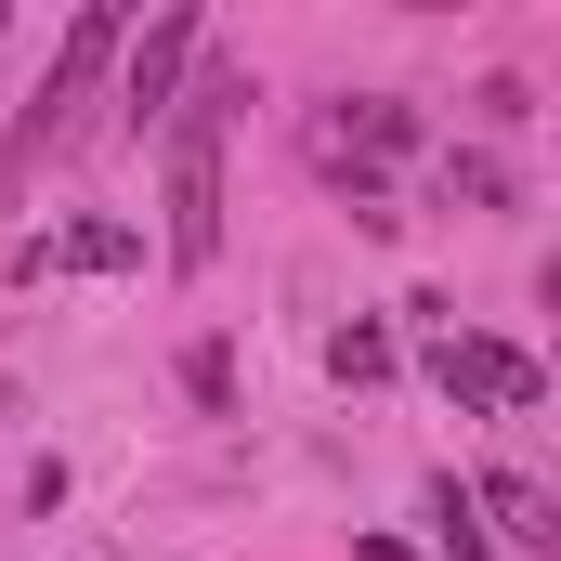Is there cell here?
Masks as SVG:
<instances>
[{
    "label": "cell",
    "mask_w": 561,
    "mask_h": 561,
    "mask_svg": "<svg viewBox=\"0 0 561 561\" xmlns=\"http://www.w3.org/2000/svg\"><path fill=\"white\" fill-rule=\"evenodd\" d=\"M183 66H196V13H157L144 53L118 66V118H131V131H157V118L183 105Z\"/></svg>",
    "instance_id": "4"
},
{
    "label": "cell",
    "mask_w": 561,
    "mask_h": 561,
    "mask_svg": "<svg viewBox=\"0 0 561 561\" xmlns=\"http://www.w3.org/2000/svg\"><path fill=\"white\" fill-rule=\"evenodd\" d=\"M105 66H118V13L92 0V13H66V53L39 66V92H26V118H13V144H0V183H26V157H39V144L66 131V105H79V92H92Z\"/></svg>",
    "instance_id": "2"
},
{
    "label": "cell",
    "mask_w": 561,
    "mask_h": 561,
    "mask_svg": "<svg viewBox=\"0 0 561 561\" xmlns=\"http://www.w3.org/2000/svg\"><path fill=\"white\" fill-rule=\"evenodd\" d=\"M327 366H340L353 392H366V379H392V327H340V340H327Z\"/></svg>",
    "instance_id": "10"
},
{
    "label": "cell",
    "mask_w": 561,
    "mask_h": 561,
    "mask_svg": "<svg viewBox=\"0 0 561 561\" xmlns=\"http://www.w3.org/2000/svg\"><path fill=\"white\" fill-rule=\"evenodd\" d=\"M470 510H496V536H483L496 561H549V549H561V523H549V483H523V470L470 483Z\"/></svg>",
    "instance_id": "5"
},
{
    "label": "cell",
    "mask_w": 561,
    "mask_h": 561,
    "mask_svg": "<svg viewBox=\"0 0 561 561\" xmlns=\"http://www.w3.org/2000/svg\"><path fill=\"white\" fill-rule=\"evenodd\" d=\"M405 144H419V105H392V92H366V105H353V118L327 131V157H353V170H366V157H405Z\"/></svg>",
    "instance_id": "7"
},
{
    "label": "cell",
    "mask_w": 561,
    "mask_h": 561,
    "mask_svg": "<svg viewBox=\"0 0 561 561\" xmlns=\"http://www.w3.org/2000/svg\"><path fill=\"white\" fill-rule=\"evenodd\" d=\"M431 549H444V561H496V549H483V510H470V483H457V470L431 483Z\"/></svg>",
    "instance_id": "9"
},
{
    "label": "cell",
    "mask_w": 561,
    "mask_h": 561,
    "mask_svg": "<svg viewBox=\"0 0 561 561\" xmlns=\"http://www.w3.org/2000/svg\"><path fill=\"white\" fill-rule=\"evenodd\" d=\"M183 392H196V405H236V353L196 340V353H183Z\"/></svg>",
    "instance_id": "11"
},
{
    "label": "cell",
    "mask_w": 561,
    "mask_h": 561,
    "mask_svg": "<svg viewBox=\"0 0 561 561\" xmlns=\"http://www.w3.org/2000/svg\"><path fill=\"white\" fill-rule=\"evenodd\" d=\"M431 379H444L457 405H483V419H536V405H549V366H536V353H510V340H444V353H431Z\"/></svg>",
    "instance_id": "3"
},
{
    "label": "cell",
    "mask_w": 561,
    "mask_h": 561,
    "mask_svg": "<svg viewBox=\"0 0 561 561\" xmlns=\"http://www.w3.org/2000/svg\"><path fill=\"white\" fill-rule=\"evenodd\" d=\"M118 262H144L131 222H66V236H26L13 249V275H118Z\"/></svg>",
    "instance_id": "6"
},
{
    "label": "cell",
    "mask_w": 561,
    "mask_h": 561,
    "mask_svg": "<svg viewBox=\"0 0 561 561\" xmlns=\"http://www.w3.org/2000/svg\"><path fill=\"white\" fill-rule=\"evenodd\" d=\"M236 105H249V79L209 66V79L157 118V131H170V262H183V275L222 262V118H236Z\"/></svg>",
    "instance_id": "1"
},
{
    "label": "cell",
    "mask_w": 561,
    "mask_h": 561,
    "mask_svg": "<svg viewBox=\"0 0 561 561\" xmlns=\"http://www.w3.org/2000/svg\"><path fill=\"white\" fill-rule=\"evenodd\" d=\"M444 196H457V209H510V196H523V170H510V157H483V144H444Z\"/></svg>",
    "instance_id": "8"
}]
</instances>
